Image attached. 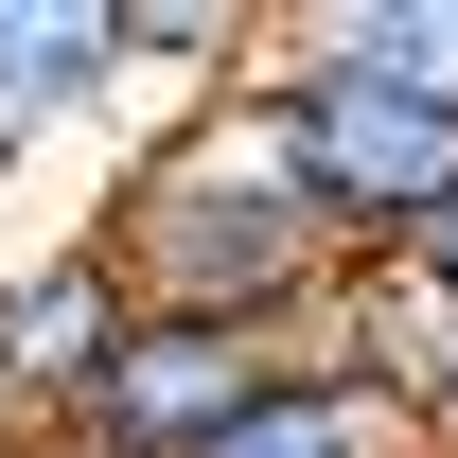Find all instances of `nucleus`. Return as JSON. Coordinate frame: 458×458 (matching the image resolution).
Listing matches in <instances>:
<instances>
[{
    "instance_id": "nucleus-7",
    "label": "nucleus",
    "mask_w": 458,
    "mask_h": 458,
    "mask_svg": "<svg viewBox=\"0 0 458 458\" xmlns=\"http://www.w3.org/2000/svg\"><path fill=\"white\" fill-rule=\"evenodd\" d=\"M212 458H441V441H423V423H405V405L370 388V370H335V352H300V370H283L265 405H247V423H229Z\"/></svg>"
},
{
    "instance_id": "nucleus-4",
    "label": "nucleus",
    "mask_w": 458,
    "mask_h": 458,
    "mask_svg": "<svg viewBox=\"0 0 458 458\" xmlns=\"http://www.w3.org/2000/svg\"><path fill=\"white\" fill-rule=\"evenodd\" d=\"M123 335H141V300H123V265L89 229L18 247V265H0V405H18V441H71L89 388L123 370Z\"/></svg>"
},
{
    "instance_id": "nucleus-6",
    "label": "nucleus",
    "mask_w": 458,
    "mask_h": 458,
    "mask_svg": "<svg viewBox=\"0 0 458 458\" xmlns=\"http://www.w3.org/2000/svg\"><path fill=\"white\" fill-rule=\"evenodd\" d=\"M89 106H123V0H0V123L54 141Z\"/></svg>"
},
{
    "instance_id": "nucleus-2",
    "label": "nucleus",
    "mask_w": 458,
    "mask_h": 458,
    "mask_svg": "<svg viewBox=\"0 0 458 458\" xmlns=\"http://www.w3.org/2000/svg\"><path fill=\"white\" fill-rule=\"evenodd\" d=\"M265 106H283V159H300V194H318V229H335L352 265H405L458 212V106H423L388 71H335L300 18H283V54H265Z\"/></svg>"
},
{
    "instance_id": "nucleus-13",
    "label": "nucleus",
    "mask_w": 458,
    "mask_h": 458,
    "mask_svg": "<svg viewBox=\"0 0 458 458\" xmlns=\"http://www.w3.org/2000/svg\"><path fill=\"white\" fill-rule=\"evenodd\" d=\"M0 458H18V405H0Z\"/></svg>"
},
{
    "instance_id": "nucleus-1",
    "label": "nucleus",
    "mask_w": 458,
    "mask_h": 458,
    "mask_svg": "<svg viewBox=\"0 0 458 458\" xmlns=\"http://www.w3.org/2000/svg\"><path fill=\"white\" fill-rule=\"evenodd\" d=\"M89 247L123 265L141 318H212V335H318V318L352 300V247L318 229V194H300L265 71L212 89V106H176L159 141L106 176Z\"/></svg>"
},
{
    "instance_id": "nucleus-11",
    "label": "nucleus",
    "mask_w": 458,
    "mask_h": 458,
    "mask_svg": "<svg viewBox=\"0 0 458 458\" xmlns=\"http://www.w3.org/2000/svg\"><path fill=\"white\" fill-rule=\"evenodd\" d=\"M18 159H36V141H18V123H0V194H18Z\"/></svg>"
},
{
    "instance_id": "nucleus-8",
    "label": "nucleus",
    "mask_w": 458,
    "mask_h": 458,
    "mask_svg": "<svg viewBox=\"0 0 458 458\" xmlns=\"http://www.w3.org/2000/svg\"><path fill=\"white\" fill-rule=\"evenodd\" d=\"M265 54H283V18H265V0H123V89L212 106V89H247Z\"/></svg>"
},
{
    "instance_id": "nucleus-12",
    "label": "nucleus",
    "mask_w": 458,
    "mask_h": 458,
    "mask_svg": "<svg viewBox=\"0 0 458 458\" xmlns=\"http://www.w3.org/2000/svg\"><path fill=\"white\" fill-rule=\"evenodd\" d=\"M18 458H89V441H18Z\"/></svg>"
},
{
    "instance_id": "nucleus-10",
    "label": "nucleus",
    "mask_w": 458,
    "mask_h": 458,
    "mask_svg": "<svg viewBox=\"0 0 458 458\" xmlns=\"http://www.w3.org/2000/svg\"><path fill=\"white\" fill-rule=\"evenodd\" d=\"M405 265H423V283H458V212H441V229H423V247H405Z\"/></svg>"
},
{
    "instance_id": "nucleus-3",
    "label": "nucleus",
    "mask_w": 458,
    "mask_h": 458,
    "mask_svg": "<svg viewBox=\"0 0 458 458\" xmlns=\"http://www.w3.org/2000/svg\"><path fill=\"white\" fill-rule=\"evenodd\" d=\"M300 352H318V335H212V318H141V335H123V370L89 388V423H71V441H89V458H212L229 423H247V405L300 370Z\"/></svg>"
},
{
    "instance_id": "nucleus-5",
    "label": "nucleus",
    "mask_w": 458,
    "mask_h": 458,
    "mask_svg": "<svg viewBox=\"0 0 458 458\" xmlns=\"http://www.w3.org/2000/svg\"><path fill=\"white\" fill-rule=\"evenodd\" d=\"M318 352H335V370H370V388L458 458V283H423V265H352V300L318 318Z\"/></svg>"
},
{
    "instance_id": "nucleus-9",
    "label": "nucleus",
    "mask_w": 458,
    "mask_h": 458,
    "mask_svg": "<svg viewBox=\"0 0 458 458\" xmlns=\"http://www.w3.org/2000/svg\"><path fill=\"white\" fill-rule=\"evenodd\" d=\"M335 71H388V89H423V106H458V0H318L300 18Z\"/></svg>"
}]
</instances>
